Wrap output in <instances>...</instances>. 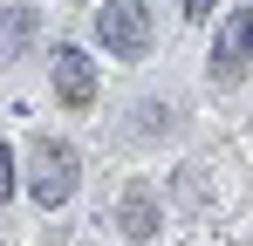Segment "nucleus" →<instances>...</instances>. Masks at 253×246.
I'll return each instance as SVG.
<instances>
[{
	"label": "nucleus",
	"instance_id": "nucleus-5",
	"mask_svg": "<svg viewBox=\"0 0 253 246\" xmlns=\"http://www.w3.org/2000/svg\"><path fill=\"white\" fill-rule=\"evenodd\" d=\"M117 226H124V240H158V192L151 185H124Z\"/></svg>",
	"mask_w": 253,
	"mask_h": 246
},
{
	"label": "nucleus",
	"instance_id": "nucleus-6",
	"mask_svg": "<svg viewBox=\"0 0 253 246\" xmlns=\"http://www.w3.org/2000/svg\"><path fill=\"white\" fill-rule=\"evenodd\" d=\"M28 41H35V7H7V14H0V62L21 55Z\"/></svg>",
	"mask_w": 253,
	"mask_h": 246
},
{
	"label": "nucleus",
	"instance_id": "nucleus-7",
	"mask_svg": "<svg viewBox=\"0 0 253 246\" xmlns=\"http://www.w3.org/2000/svg\"><path fill=\"white\" fill-rule=\"evenodd\" d=\"M137 137H171L178 130V103H137Z\"/></svg>",
	"mask_w": 253,
	"mask_h": 246
},
{
	"label": "nucleus",
	"instance_id": "nucleus-8",
	"mask_svg": "<svg viewBox=\"0 0 253 246\" xmlns=\"http://www.w3.org/2000/svg\"><path fill=\"white\" fill-rule=\"evenodd\" d=\"M0 199H14V151L0 144Z\"/></svg>",
	"mask_w": 253,
	"mask_h": 246
},
{
	"label": "nucleus",
	"instance_id": "nucleus-3",
	"mask_svg": "<svg viewBox=\"0 0 253 246\" xmlns=\"http://www.w3.org/2000/svg\"><path fill=\"white\" fill-rule=\"evenodd\" d=\"M253 62V7H233L226 14V28H219V41H212V82H240Z\"/></svg>",
	"mask_w": 253,
	"mask_h": 246
},
{
	"label": "nucleus",
	"instance_id": "nucleus-4",
	"mask_svg": "<svg viewBox=\"0 0 253 246\" xmlns=\"http://www.w3.org/2000/svg\"><path fill=\"white\" fill-rule=\"evenodd\" d=\"M48 76H55V96L69 110H89L96 103V62H89L83 48H55L48 55Z\"/></svg>",
	"mask_w": 253,
	"mask_h": 246
},
{
	"label": "nucleus",
	"instance_id": "nucleus-2",
	"mask_svg": "<svg viewBox=\"0 0 253 246\" xmlns=\"http://www.w3.org/2000/svg\"><path fill=\"white\" fill-rule=\"evenodd\" d=\"M69 192H76V144L42 137L35 158H28V199L42 212H55V205H69Z\"/></svg>",
	"mask_w": 253,
	"mask_h": 246
},
{
	"label": "nucleus",
	"instance_id": "nucleus-1",
	"mask_svg": "<svg viewBox=\"0 0 253 246\" xmlns=\"http://www.w3.org/2000/svg\"><path fill=\"white\" fill-rule=\"evenodd\" d=\"M96 41L117 62H144L151 55V7L144 0H103L96 7Z\"/></svg>",
	"mask_w": 253,
	"mask_h": 246
},
{
	"label": "nucleus",
	"instance_id": "nucleus-9",
	"mask_svg": "<svg viewBox=\"0 0 253 246\" xmlns=\"http://www.w3.org/2000/svg\"><path fill=\"white\" fill-rule=\"evenodd\" d=\"M212 7H219V0H185V14H192V21H206Z\"/></svg>",
	"mask_w": 253,
	"mask_h": 246
}]
</instances>
